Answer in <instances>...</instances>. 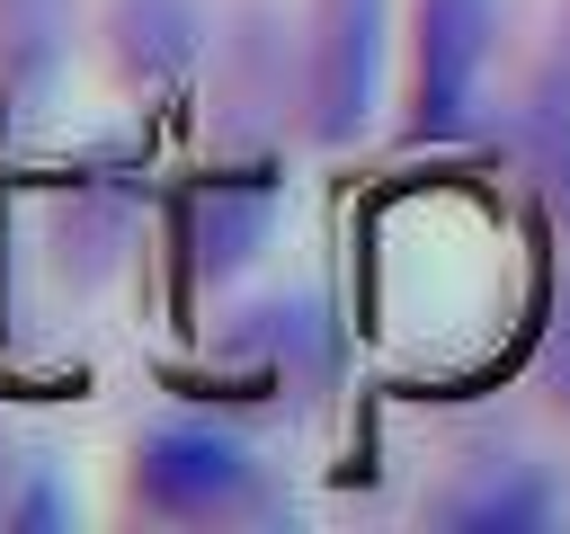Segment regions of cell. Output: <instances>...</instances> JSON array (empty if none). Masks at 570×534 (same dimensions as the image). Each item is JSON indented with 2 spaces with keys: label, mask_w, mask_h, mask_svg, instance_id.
I'll list each match as a JSON object with an SVG mask.
<instances>
[{
  "label": "cell",
  "mask_w": 570,
  "mask_h": 534,
  "mask_svg": "<svg viewBox=\"0 0 570 534\" xmlns=\"http://www.w3.org/2000/svg\"><path fill=\"white\" fill-rule=\"evenodd\" d=\"M53 516H71V498L53 490L45 463H27V490H18V507H9V525H53Z\"/></svg>",
  "instance_id": "obj_9"
},
{
  "label": "cell",
  "mask_w": 570,
  "mask_h": 534,
  "mask_svg": "<svg viewBox=\"0 0 570 534\" xmlns=\"http://www.w3.org/2000/svg\"><path fill=\"white\" fill-rule=\"evenodd\" d=\"M134 498L169 525H232L267 498L258 481V454L223 427H196V418H169L134 445Z\"/></svg>",
  "instance_id": "obj_1"
},
{
  "label": "cell",
  "mask_w": 570,
  "mask_h": 534,
  "mask_svg": "<svg viewBox=\"0 0 570 534\" xmlns=\"http://www.w3.org/2000/svg\"><path fill=\"white\" fill-rule=\"evenodd\" d=\"M383 36H392V0H321L312 9V53H303V107H312V142H356L374 125L383 98Z\"/></svg>",
  "instance_id": "obj_2"
},
{
  "label": "cell",
  "mask_w": 570,
  "mask_h": 534,
  "mask_svg": "<svg viewBox=\"0 0 570 534\" xmlns=\"http://www.w3.org/2000/svg\"><path fill=\"white\" fill-rule=\"evenodd\" d=\"M276 178L267 169H223V178H205L196 196H187V267L196 276H240L258 249H267V231H276Z\"/></svg>",
  "instance_id": "obj_4"
},
{
  "label": "cell",
  "mask_w": 570,
  "mask_h": 534,
  "mask_svg": "<svg viewBox=\"0 0 570 534\" xmlns=\"http://www.w3.org/2000/svg\"><path fill=\"white\" fill-rule=\"evenodd\" d=\"M552 516H561V481H543L534 463H490L445 498V525H472V534H525Z\"/></svg>",
  "instance_id": "obj_6"
},
{
  "label": "cell",
  "mask_w": 570,
  "mask_h": 534,
  "mask_svg": "<svg viewBox=\"0 0 570 534\" xmlns=\"http://www.w3.org/2000/svg\"><path fill=\"white\" fill-rule=\"evenodd\" d=\"M490 44H499V0H419V80H410L419 142H454L472 125Z\"/></svg>",
  "instance_id": "obj_3"
},
{
  "label": "cell",
  "mask_w": 570,
  "mask_h": 534,
  "mask_svg": "<svg viewBox=\"0 0 570 534\" xmlns=\"http://www.w3.org/2000/svg\"><path fill=\"white\" fill-rule=\"evenodd\" d=\"M71 53V0H0V80L18 107H45Z\"/></svg>",
  "instance_id": "obj_7"
},
{
  "label": "cell",
  "mask_w": 570,
  "mask_h": 534,
  "mask_svg": "<svg viewBox=\"0 0 570 534\" xmlns=\"http://www.w3.org/2000/svg\"><path fill=\"white\" fill-rule=\"evenodd\" d=\"M534 134H543V178L570 196V89H561V80H543V98H534Z\"/></svg>",
  "instance_id": "obj_8"
},
{
  "label": "cell",
  "mask_w": 570,
  "mask_h": 534,
  "mask_svg": "<svg viewBox=\"0 0 570 534\" xmlns=\"http://www.w3.org/2000/svg\"><path fill=\"white\" fill-rule=\"evenodd\" d=\"M18 481H27V463H18L9 436H0V525H9V507H18Z\"/></svg>",
  "instance_id": "obj_10"
},
{
  "label": "cell",
  "mask_w": 570,
  "mask_h": 534,
  "mask_svg": "<svg viewBox=\"0 0 570 534\" xmlns=\"http://www.w3.org/2000/svg\"><path fill=\"white\" fill-rule=\"evenodd\" d=\"M107 53L125 80L169 89L196 53H205V9L196 0H116L107 9Z\"/></svg>",
  "instance_id": "obj_5"
}]
</instances>
